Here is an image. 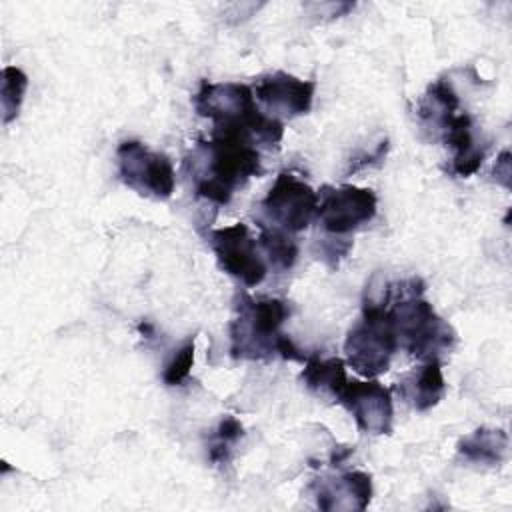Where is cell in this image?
Returning a JSON list of instances; mask_svg holds the SVG:
<instances>
[{
    "label": "cell",
    "instance_id": "1",
    "mask_svg": "<svg viewBox=\"0 0 512 512\" xmlns=\"http://www.w3.org/2000/svg\"><path fill=\"white\" fill-rule=\"evenodd\" d=\"M186 166L196 196L220 206L228 204L252 176L262 174L260 150L240 136L220 132H212L208 140H198Z\"/></svg>",
    "mask_w": 512,
    "mask_h": 512
},
{
    "label": "cell",
    "instance_id": "2",
    "mask_svg": "<svg viewBox=\"0 0 512 512\" xmlns=\"http://www.w3.org/2000/svg\"><path fill=\"white\" fill-rule=\"evenodd\" d=\"M194 110L212 120V132L246 138L258 150L276 148L284 136L282 120L260 112L252 88L242 82L202 80L194 94Z\"/></svg>",
    "mask_w": 512,
    "mask_h": 512
},
{
    "label": "cell",
    "instance_id": "3",
    "mask_svg": "<svg viewBox=\"0 0 512 512\" xmlns=\"http://www.w3.org/2000/svg\"><path fill=\"white\" fill-rule=\"evenodd\" d=\"M422 294L424 282L420 278H406L388 284L380 302L388 310L398 348L420 360H430L452 348L456 332Z\"/></svg>",
    "mask_w": 512,
    "mask_h": 512
},
{
    "label": "cell",
    "instance_id": "4",
    "mask_svg": "<svg viewBox=\"0 0 512 512\" xmlns=\"http://www.w3.org/2000/svg\"><path fill=\"white\" fill-rule=\"evenodd\" d=\"M290 316V306L282 298L254 300L246 292L238 294L236 318L230 324V354L244 360H262L276 354L280 326Z\"/></svg>",
    "mask_w": 512,
    "mask_h": 512
},
{
    "label": "cell",
    "instance_id": "5",
    "mask_svg": "<svg viewBox=\"0 0 512 512\" xmlns=\"http://www.w3.org/2000/svg\"><path fill=\"white\" fill-rule=\"evenodd\" d=\"M396 350L398 342L386 306L374 298L364 300L362 316L352 324L344 340L346 364L360 376L374 378L388 370Z\"/></svg>",
    "mask_w": 512,
    "mask_h": 512
},
{
    "label": "cell",
    "instance_id": "6",
    "mask_svg": "<svg viewBox=\"0 0 512 512\" xmlns=\"http://www.w3.org/2000/svg\"><path fill=\"white\" fill-rule=\"evenodd\" d=\"M318 192L310 188L296 174L282 170L268 194L260 202L256 214L258 226H270L288 234H296L308 228L316 216Z\"/></svg>",
    "mask_w": 512,
    "mask_h": 512
},
{
    "label": "cell",
    "instance_id": "7",
    "mask_svg": "<svg viewBox=\"0 0 512 512\" xmlns=\"http://www.w3.org/2000/svg\"><path fill=\"white\" fill-rule=\"evenodd\" d=\"M118 176L140 196L168 200L176 186V172L170 158L150 150L140 140H122L116 148Z\"/></svg>",
    "mask_w": 512,
    "mask_h": 512
},
{
    "label": "cell",
    "instance_id": "8",
    "mask_svg": "<svg viewBox=\"0 0 512 512\" xmlns=\"http://www.w3.org/2000/svg\"><path fill=\"white\" fill-rule=\"evenodd\" d=\"M208 246L222 272L240 280L244 286H258L268 274V262L244 222L214 228L206 234Z\"/></svg>",
    "mask_w": 512,
    "mask_h": 512
},
{
    "label": "cell",
    "instance_id": "9",
    "mask_svg": "<svg viewBox=\"0 0 512 512\" xmlns=\"http://www.w3.org/2000/svg\"><path fill=\"white\" fill-rule=\"evenodd\" d=\"M374 190L352 184L322 186L318 192L316 222L330 236H344L368 224L376 216Z\"/></svg>",
    "mask_w": 512,
    "mask_h": 512
},
{
    "label": "cell",
    "instance_id": "10",
    "mask_svg": "<svg viewBox=\"0 0 512 512\" xmlns=\"http://www.w3.org/2000/svg\"><path fill=\"white\" fill-rule=\"evenodd\" d=\"M338 402L352 414L360 432L390 434L392 430V394L378 380H348Z\"/></svg>",
    "mask_w": 512,
    "mask_h": 512
},
{
    "label": "cell",
    "instance_id": "11",
    "mask_svg": "<svg viewBox=\"0 0 512 512\" xmlns=\"http://www.w3.org/2000/svg\"><path fill=\"white\" fill-rule=\"evenodd\" d=\"M254 98L260 102L272 118H294L310 112L316 82L300 80L288 72H270L262 76L254 86Z\"/></svg>",
    "mask_w": 512,
    "mask_h": 512
},
{
    "label": "cell",
    "instance_id": "12",
    "mask_svg": "<svg viewBox=\"0 0 512 512\" xmlns=\"http://www.w3.org/2000/svg\"><path fill=\"white\" fill-rule=\"evenodd\" d=\"M310 490L320 510H366L372 500V476L362 470L320 476Z\"/></svg>",
    "mask_w": 512,
    "mask_h": 512
},
{
    "label": "cell",
    "instance_id": "13",
    "mask_svg": "<svg viewBox=\"0 0 512 512\" xmlns=\"http://www.w3.org/2000/svg\"><path fill=\"white\" fill-rule=\"evenodd\" d=\"M442 142L452 150L448 172L460 178L472 176L484 162L486 144H482L474 132V122L468 112H456L436 132Z\"/></svg>",
    "mask_w": 512,
    "mask_h": 512
},
{
    "label": "cell",
    "instance_id": "14",
    "mask_svg": "<svg viewBox=\"0 0 512 512\" xmlns=\"http://www.w3.org/2000/svg\"><path fill=\"white\" fill-rule=\"evenodd\" d=\"M446 390L442 366L438 358L424 360V364L398 382L400 396L416 410L426 412L436 406Z\"/></svg>",
    "mask_w": 512,
    "mask_h": 512
},
{
    "label": "cell",
    "instance_id": "15",
    "mask_svg": "<svg viewBox=\"0 0 512 512\" xmlns=\"http://www.w3.org/2000/svg\"><path fill=\"white\" fill-rule=\"evenodd\" d=\"M508 450V434L500 428L480 426L458 442V456L472 464L498 466Z\"/></svg>",
    "mask_w": 512,
    "mask_h": 512
},
{
    "label": "cell",
    "instance_id": "16",
    "mask_svg": "<svg viewBox=\"0 0 512 512\" xmlns=\"http://www.w3.org/2000/svg\"><path fill=\"white\" fill-rule=\"evenodd\" d=\"M300 380L310 392L338 400L348 382L346 362L342 358H320L318 354H310L304 362Z\"/></svg>",
    "mask_w": 512,
    "mask_h": 512
},
{
    "label": "cell",
    "instance_id": "17",
    "mask_svg": "<svg viewBox=\"0 0 512 512\" xmlns=\"http://www.w3.org/2000/svg\"><path fill=\"white\" fill-rule=\"evenodd\" d=\"M460 100L452 84L444 78L434 80L418 102V118L436 134L440 126L458 112Z\"/></svg>",
    "mask_w": 512,
    "mask_h": 512
},
{
    "label": "cell",
    "instance_id": "18",
    "mask_svg": "<svg viewBox=\"0 0 512 512\" xmlns=\"http://www.w3.org/2000/svg\"><path fill=\"white\" fill-rule=\"evenodd\" d=\"M258 246L268 266H272L278 272L290 270L298 258V244L292 238V234L270 228V226H260Z\"/></svg>",
    "mask_w": 512,
    "mask_h": 512
},
{
    "label": "cell",
    "instance_id": "19",
    "mask_svg": "<svg viewBox=\"0 0 512 512\" xmlns=\"http://www.w3.org/2000/svg\"><path fill=\"white\" fill-rule=\"evenodd\" d=\"M244 436V426L234 416H224L208 438V460L212 464H226L236 442Z\"/></svg>",
    "mask_w": 512,
    "mask_h": 512
},
{
    "label": "cell",
    "instance_id": "20",
    "mask_svg": "<svg viewBox=\"0 0 512 512\" xmlns=\"http://www.w3.org/2000/svg\"><path fill=\"white\" fill-rule=\"evenodd\" d=\"M26 88H28V76L20 68L6 66L2 70V122L4 124L12 122L18 116Z\"/></svg>",
    "mask_w": 512,
    "mask_h": 512
},
{
    "label": "cell",
    "instance_id": "21",
    "mask_svg": "<svg viewBox=\"0 0 512 512\" xmlns=\"http://www.w3.org/2000/svg\"><path fill=\"white\" fill-rule=\"evenodd\" d=\"M194 364V336L188 338L176 352L174 356L166 362L162 370V380L166 386H180L188 376L190 368Z\"/></svg>",
    "mask_w": 512,
    "mask_h": 512
}]
</instances>
